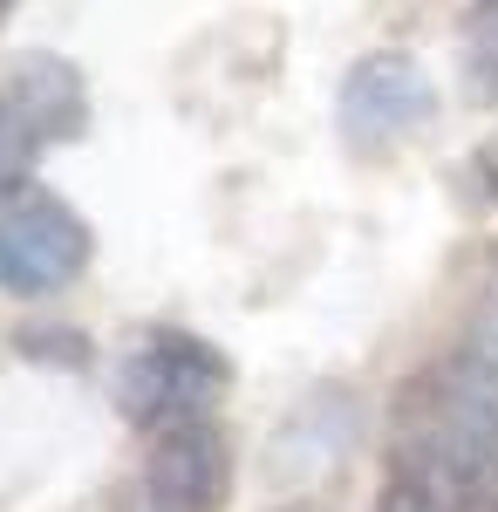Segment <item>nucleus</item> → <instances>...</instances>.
Listing matches in <instances>:
<instances>
[{"label": "nucleus", "instance_id": "f03ea898", "mask_svg": "<svg viewBox=\"0 0 498 512\" xmlns=\"http://www.w3.org/2000/svg\"><path fill=\"white\" fill-rule=\"evenodd\" d=\"M226 383H232V362L205 335H185V328H151L116 362V403L144 437L212 417Z\"/></svg>", "mask_w": 498, "mask_h": 512}, {"label": "nucleus", "instance_id": "7ed1b4c3", "mask_svg": "<svg viewBox=\"0 0 498 512\" xmlns=\"http://www.w3.org/2000/svg\"><path fill=\"white\" fill-rule=\"evenodd\" d=\"M96 233L62 192L35 178H0V294H62L89 274Z\"/></svg>", "mask_w": 498, "mask_h": 512}, {"label": "nucleus", "instance_id": "39448f33", "mask_svg": "<svg viewBox=\"0 0 498 512\" xmlns=\"http://www.w3.org/2000/svg\"><path fill=\"white\" fill-rule=\"evenodd\" d=\"M144 499L151 512H226L232 499V437L219 417H192L151 431L144 451Z\"/></svg>", "mask_w": 498, "mask_h": 512}, {"label": "nucleus", "instance_id": "423d86ee", "mask_svg": "<svg viewBox=\"0 0 498 512\" xmlns=\"http://www.w3.org/2000/svg\"><path fill=\"white\" fill-rule=\"evenodd\" d=\"M7 130H21V144H62V137H82L89 130V89H82V69L62 62V55H14L7 69Z\"/></svg>", "mask_w": 498, "mask_h": 512}, {"label": "nucleus", "instance_id": "20e7f679", "mask_svg": "<svg viewBox=\"0 0 498 512\" xmlns=\"http://www.w3.org/2000/svg\"><path fill=\"white\" fill-rule=\"evenodd\" d=\"M430 117H437V89L423 76V62L403 55V48L362 55L342 76V96H335V123H342V144L355 158H389V151H403Z\"/></svg>", "mask_w": 498, "mask_h": 512}, {"label": "nucleus", "instance_id": "f257e3e1", "mask_svg": "<svg viewBox=\"0 0 498 512\" xmlns=\"http://www.w3.org/2000/svg\"><path fill=\"white\" fill-rule=\"evenodd\" d=\"M498 478V376L444 355L389 403L376 512H478Z\"/></svg>", "mask_w": 498, "mask_h": 512}, {"label": "nucleus", "instance_id": "0eeeda50", "mask_svg": "<svg viewBox=\"0 0 498 512\" xmlns=\"http://www.w3.org/2000/svg\"><path fill=\"white\" fill-rule=\"evenodd\" d=\"M464 69H471V96L498 103V0H471L464 14Z\"/></svg>", "mask_w": 498, "mask_h": 512}, {"label": "nucleus", "instance_id": "9d476101", "mask_svg": "<svg viewBox=\"0 0 498 512\" xmlns=\"http://www.w3.org/2000/svg\"><path fill=\"white\" fill-rule=\"evenodd\" d=\"M0 130H7V110H0Z\"/></svg>", "mask_w": 498, "mask_h": 512}, {"label": "nucleus", "instance_id": "1a4fd4ad", "mask_svg": "<svg viewBox=\"0 0 498 512\" xmlns=\"http://www.w3.org/2000/svg\"><path fill=\"white\" fill-rule=\"evenodd\" d=\"M7 7H14V0H0V14H7Z\"/></svg>", "mask_w": 498, "mask_h": 512}, {"label": "nucleus", "instance_id": "6e6552de", "mask_svg": "<svg viewBox=\"0 0 498 512\" xmlns=\"http://www.w3.org/2000/svg\"><path fill=\"white\" fill-rule=\"evenodd\" d=\"M458 355L498 376V253H492V267H485V280H478V294H471V315H464Z\"/></svg>", "mask_w": 498, "mask_h": 512}]
</instances>
